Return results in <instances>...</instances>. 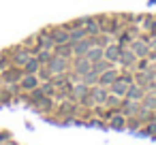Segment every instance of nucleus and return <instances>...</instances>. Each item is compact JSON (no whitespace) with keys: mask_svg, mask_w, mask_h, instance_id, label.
Returning <instances> with one entry per match:
<instances>
[{"mask_svg":"<svg viewBox=\"0 0 156 145\" xmlns=\"http://www.w3.org/2000/svg\"><path fill=\"white\" fill-rule=\"evenodd\" d=\"M47 71H49V75L51 77H56V75H62V73H66V68H69V58H62V56H51V60L47 62V64H43Z\"/></svg>","mask_w":156,"mask_h":145,"instance_id":"obj_1","label":"nucleus"},{"mask_svg":"<svg viewBox=\"0 0 156 145\" xmlns=\"http://www.w3.org/2000/svg\"><path fill=\"white\" fill-rule=\"evenodd\" d=\"M130 49L135 51L137 60H139V58H147V56H150V45H147V41H145V39L130 41Z\"/></svg>","mask_w":156,"mask_h":145,"instance_id":"obj_2","label":"nucleus"},{"mask_svg":"<svg viewBox=\"0 0 156 145\" xmlns=\"http://www.w3.org/2000/svg\"><path fill=\"white\" fill-rule=\"evenodd\" d=\"M143 96H145V88L133 81V83L128 85V92H126V96H124V98H128V100H137V102H141V100H143Z\"/></svg>","mask_w":156,"mask_h":145,"instance_id":"obj_3","label":"nucleus"},{"mask_svg":"<svg viewBox=\"0 0 156 145\" xmlns=\"http://www.w3.org/2000/svg\"><path fill=\"white\" fill-rule=\"evenodd\" d=\"M118 62H120V66L130 68V66H135V64H137V56H135V51H133V49H124V47H122Z\"/></svg>","mask_w":156,"mask_h":145,"instance_id":"obj_4","label":"nucleus"},{"mask_svg":"<svg viewBox=\"0 0 156 145\" xmlns=\"http://www.w3.org/2000/svg\"><path fill=\"white\" fill-rule=\"evenodd\" d=\"M92 45H94V39H92V36H86V39L73 43V54H75V56H83Z\"/></svg>","mask_w":156,"mask_h":145,"instance_id":"obj_5","label":"nucleus"},{"mask_svg":"<svg viewBox=\"0 0 156 145\" xmlns=\"http://www.w3.org/2000/svg\"><path fill=\"white\" fill-rule=\"evenodd\" d=\"M41 85V79H39V75L37 73H26V77L22 79V90H28V92H32L34 88H39Z\"/></svg>","mask_w":156,"mask_h":145,"instance_id":"obj_6","label":"nucleus"},{"mask_svg":"<svg viewBox=\"0 0 156 145\" xmlns=\"http://www.w3.org/2000/svg\"><path fill=\"white\" fill-rule=\"evenodd\" d=\"M128 85H130V83H126V81H124V79H120V75H118V79H115L109 88H111V94H115V96L124 98V96H126V92H128Z\"/></svg>","mask_w":156,"mask_h":145,"instance_id":"obj_7","label":"nucleus"},{"mask_svg":"<svg viewBox=\"0 0 156 145\" xmlns=\"http://www.w3.org/2000/svg\"><path fill=\"white\" fill-rule=\"evenodd\" d=\"M118 71H113V68H107V71H103L101 75H98V85H111L115 79H118Z\"/></svg>","mask_w":156,"mask_h":145,"instance_id":"obj_8","label":"nucleus"},{"mask_svg":"<svg viewBox=\"0 0 156 145\" xmlns=\"http://www.w3.org/2000/svg\"><path fill=\"white\" fill-rule=\"evenodd\" d=\"M90 98L94 100V102H98V105H105V100H107V92H105V85H94L92 90H90Z\"/></svg>","mask_w":156,"mask_h":145,"instance_id":"obj_9","label":"nucleus"},{"mask_svg":"<svg viewBox=\"0 0 156 145\" xmlns=\"http://www.w3.org/2000/svg\"><path fill=\"white\" fill-rule=\"evenodd\" d=\"M88 71H92V62L86 56H77V60H75V73L77 75H83Z\"/></svg>","mask_w":156,"mask_h":145,"instance_id":"obj_10","label":"nucleus"},{"mask_svg":"<svg viewBox=\"0 0 156 145\" xmlns=\"http://www.w3.org/2000/svg\"><path fill=\"white\" fill-rule=\"evenodd\" d=\"M83 28H86L88 36H96V34H101V32H103V26H101V22H98V19H86Z\"/></svg>","mask_w":156,"mask_h":145,"instance_id":"obj_11","label":"nucleus"},{"mask_svg":"<svg viewBox=\"0 0 156 145\" xmlns=\"http://www.w3.org/2000/svg\"><path fill=\"white\" fill-rule=\"evenodd\" d=\"M90 62H96V60H101V58H105V47H101V45H92L86 54H83Z\"/></svg>","mask_w":156,"mask_h":145,"instance_id":"obj_12","label":"nucleus"},{"mask_svg":"<svg viewBox=\"0 0 156 145\" xmlns=\"http://www.w3.org/2000/svg\"><path fill=\"white\" fill-rule=\"evenodd\" d=\"M37 43H39L41 49H54V47H56V43H54V39H51L49 32H41V34L37 36Z\"/></svg>","mask_w":156,"mask_h":145,"instance_id":"obj_13","label":"nucleus"},{"mask_svg":"<svg viewBox=\"0 0 156 145\" xmlns=\"http://www.w3.org/2000/svg\"><path fill=\"white\" fill-rule=\"evenodd\" d=\"M54 54H56V56H62V58H71V56H75V54H73V43L69 41V43H60V45H56V47H54Z\"/></svg>","mask_w":156,"mask_h":145,"instance_id":"obj_14","label":"nucleus"},{"mask_svg":"<svg viewBox=\"0 0 156 145\" xmlns=\"http://www.w3.org/2000/svg\"><path fill=\"white\" fill-rule=\"evenodd\" d=\"M120 51H122V45H120V43H118V45H107V47H105V58L111 60V62H118Z\"/></svg>","mask_w":156,"mask_h":145,"instance_id":"obj_15","label":"nucleus"},{"mask_svg":"<svg viewBox=\"0 0 156 145\" xmlns=\"http://www.w3.org/2000/svg\"><path fill=\"white\" fill-rule=\"evenodd\" d=\"M32 56H34V51H32V49H22V51H17V54H15L13 62H15L17 66H24V64H26Z\"/></svg>","mask_w":156,"mask_h":145,"instance_id":"obj_16","label":"nucleus"},{"mask_svg":"<svg viewBox=\"0 0 156 145\" xmlns=\"http://www.w3.org/2000/svg\"><path fill=\"white\" fill-rule=\"evenodd\" d=\"M49 34H51V39H54L56 45H60V43H69V32H66L64 28H56V30L49 32Z\"/></svg>","mask_w":156,"mask_h":145,"instance_id":"obj_17","label":"nucleus"},{"mask_svg":"<svg viewBox=\"0 0 156 145\" xmlns=\"http://www.w3.org/2000/svg\"><path fill=\"white\" fill-rule=\"evenodd\" d=\"M88 94H90V90H88L86 83H75V88H73V98L75 100H83Z\"/></svg>","mask_w":156,"mask_h":145,"instance_id":"obj_18","label":"nucleus"},{"mask_svg":"<svg viewBox=\"0 0 156 145\" xmlns=\"http://www.w3.org/2000/svg\"><path fill=\"white\" fill-rule=\"evenodd\" d=\"M111 64H113L111 60H107V58H101V60H96V62H92V71L101 75L103 71H107V68H111Z\"/></svg>","mask_w":156,"mask_h":145,"instance_id":"obj_19","label":"nucleus"},{"mask_svg":"<svg viewBox=\"0 0 156 145\" xmlns=\"http://www.w3.org/2000/svg\"><path fill=\"white\" fill-rule=\"evenodd\" d=\"M24 66H26V68H24V73H37V75H39V71H41V66H43V64L37 60V56H32Z\"/></svg>","mask_w":156,"mask_h":145,"instance_id":"obj_20","label":"nucleus"},{"mask_svg":"<svg viewBox=\"0 0 156 145\" xmlns=\"http://www.w3.org/2000/svg\"><path fill=\"white\" fill-rule=\"evenodd\" d=\"M86 36H88V32H86V28H81V26L69 32V41H71V43H77V41L86 39Z\"/></svg>","mask_w":156,"mask_h":145,"instance_id":"obj_21","label":"nucleus"},{"mask_svg":"<svg viewBox=\"0 0 156 145\" xmlns=\"http://www.w3.org/2000/svg\"><path fill=\"white\" fill-rule=\"evenodd\" d=\"M81 83H86V85H96V83H98V73H94V71L83 73V75H81Z\"/></svg>","mask_w":156,"mask_h":145,"instance_id":"obj_22","label":"nucleus"},{"mask_svg":"<svg viewBox=\"0 0 156 145\" xmlns=\"http://www.w3.org/2000/svg\"><path fill=\"white\" fill-rule=\"evenodd\" d=\"M124 113H120V115H113V119H111V128L113 130H124L126 128V122H124Z\"/></svg>","mask_w":156,"mask_h":145,"instance_id":"obj_23","label":"nucleus"},{"mask_svg":"<svg viewBox=\"0 0 156 145\" xmlns=\"http://www.w3.org/2000/svg\"><path fill=\"white\" fill-rule=\"evenodd\" d=\"M51 56H54L51 49H39V51H37V60H39L41 64H47V62L51 60Z\"/></svg>","mask_w":156,"mask_h":145,"instance_id":"obj_24","label":"nucleus"},{"mask_svg":"<svg viewBox=\"0 0 156 145\" xmlns=\"http://www.w3.org/2000/svg\"><path fill=\"white\" fill-rule=\"evenodd\" d=\"M143 107H145V109H150V111H152V109H156V96H152V94L147 92V94L143 96Z\"/></svg>","mask_w":156,"mask_h":145,"instance_id":"obj_25","label":"nucleus"},{"mask_svg":"<svg viewBox=\"0 0 156 145\" xmlns=\"http://www.w3.org/2000/svg\"><path fill=\"white\" fill-rule=\"evenodd\" d=\"M39 88L43 90L45 96H54V94H56V85H54V83H43V85H39Z\"/></svg>","mask_w":156,"mask_h":145,"instance_id":"obj_26","label":"nucleus"},{"mask_svg":"<svg viewBox=\"0 0 156 145\" xmlns=\"http://www.w3.org/2000/svg\"><path fill=\"white\" fill-rule=\"evenodd\" d=\"M150 30H152V34L156 36V22H152V24H150Z\"/></svg>","mask_w":156,"mask_h":145,"instance_id":"obj_27","label":"nucleus"},{"mask_svg":"<svg viewBox=\"0 0 156 145\" xmlns=\"http://www.w3.org/2000/svg\"><path fill=\"white\" fill-rule=\"evenodd\" d=\"M147 132H150V134H156V126H154V124H152V126H150V128H147Z\"/></svg>","mask_w":156,"mask_h":145,"instance_id":"obj_28","label":"nucleus"}]
</instances>
